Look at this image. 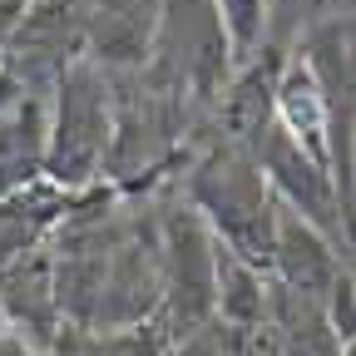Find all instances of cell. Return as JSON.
Listing matches in <instances>:
<instances>
[{
  "instance_id": "6da1fadb",
  "label": "cell",
  "mask_w": 356,
  "mask_h": 356,
  "mask_svg": "<svg viewBox=\"0 0 356 356\" xmlns=\"http://www.w3.org/2000/svg\"><path fill=\"white\" fill-rule=\"evenodd\" d=\"M198 208L218 228V248H228L248 267H273V238H277V213L267 198V184L238 159H222L198 178Z\"/></svg>"
},
{
  "instance_id": "7a4b0ae2",
  "label": "cell",
  "mask_w": 356,
  "mask_h": 356,
  "mask_svg": "<svg viewBox=\"0 0 356 356\" xmlns=\"http://www.w3.org/2000/svg\"><path fill=\"white\" fill-rule=\"evenodd\" d=\"M104 95L99 79L89 65H74L60 84V119L50 124V149H44V163L60 184H79V178L95 173L99 154H104Z\"/></svg>"
},
{
  "instance_id": "3957f363",
  "label": "cell",
  "mask_w": 356,
  "mask_h": 356,
  "mask_svg": "<svg viewBox=\"0 0 356 356\" xmlns=\"http://www.w3.org/2000/svg\"><path fill=\"white\" fill-rule=\"evenodd\" d=\"M262 163L273 173V184L287 193V213H297L307 228L327 222V213L337 208V188H332V173L322 163H312L282 129H267V144H262Z\"/></svg>"
},
{
  "instance_id": "277c9868",
  "label": "cell",
  "mask_w": 356,
  "mask_h": 356,
  "mask_svg": "<svg viewBox=\"0 0 356 356\" xmlns=\"http://www.w3.org/2000/svg\"><path fill=\"white\" fill-rule=\"evenodd\" d=\"M50 149V124L44 109L30 99H15L0 109V184H20L30 178V168Z\"/></svg>"
},
{
  "instance_id": "5b68a950",
  "label": "cell",
  "mask_w": 356,
  "mask_h": 356,
  "mask_svg": "<svg viewBox=\"0 0 356 356\" xmlns=\"http://www.w3.org/2000/svg\"><path fill=\"white\" fill-rule=\"evenodd\" d=\"M273 267H282V273H287L302 292L332 282V252H327V243L317 238V228H307L297 213H277Z\"/></svg>"
},
{
  "instance_id": "8992f818",
  "label": "cell",
  "mask_w": 356,
  "mask_h": 356,
  "mask_svg": "<svg viewBox=\"0 0 356 356\" xmlns=\"http://www.w3.org/2000/svg\"><path fill=\"white\" fill-rule=\"evenodd\" d=\"M356 287L351 282H332V317H337V332L341 337H356Z\"/></svg>"
}]
</instances>
